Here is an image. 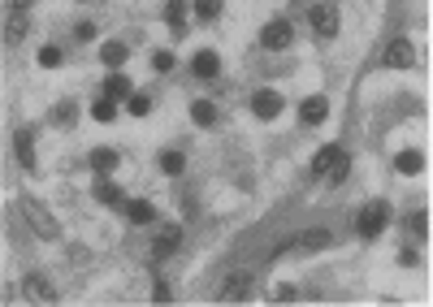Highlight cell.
Here are the masks:
<instances>
[{"mask_svg":"<svg viewBox=\"0 0 433 307\" xmlns=\"http://www.w3.org/2000/svg\"><path fill=\"white\" fill-rule=\"evenodd\" d=\"M152 66H156V70H173V52H156Z\"/></svg>","mask_w":433,"mask_h":307,"instance_id":"f1b7e54d","label":"cell"},{"mask_svg":"<svg viewBox=\"0 0 433 307\" xmlns=\"http://www.w3.org/2000/svg\"><path fill=\"white\" fill-rule=\"evenodd\" d=\"M91 117H95V121H113V117H117V104H113V95H104V100H95V104H91Z\"/></svg>","mask_w":433,"mask_h":307,"instance_id":"44dd1931","label":"cell"},{"mask_svg":"<svg viewBox=\"0 0 433 307\" xmlns=\"http://www.w3.org/2000/svg\"><path fill=\"white\" fill-rule=\"evenodd\" d=\"M104 95H113V100H131V78H126V74H108Z\"/></svg>","mask_w":433,"mask_h":307,"instance_id":"2e32d148","label":"cell"},{"mask_svg":"<svg viewBox=\"0 0 433 307\" xmlns=\"http://www.w3.org/2000/svg\"><path fill=\"white\" fill-rule=\"evenodd\" d=\"M412 61H416L412 39H390V48H386V66H390V70H407Z\"/></svg>","mask_w":433,"mask_h":307,"instance_id":"5b68a950","label":"cell"},{"mask_svg":"<svg viewBox=\"0 0 433 307\" xmlns=\"http://www.w3.org/2000/svg\"><path fill=\"white\" fill-rule=\"evenodd\" d=\"M251 295V273H234V277L221 286V303H238Z\"/></svg>","mask_w":433,"mask_h":307,"instance_id":"8992f818","label":"cell"},{"mask_svg":"<svg viewBox=\"0 0 433 307\" xmlns=\"http://www.w3.org/2000/svg\"><path fill=\"white\" fill-rule=\"evenodd\" d=\"M165 22H169L173 30H186V9H182V0H173V5L165 9Z\"/></svg>","mask_w":433,"mask_h":307,"instance_id":"cb8c5ba5","label":"cell"},{"mask_svg":"<svg viewBox=\"0 0 433 307\" xmlns=\"http://www.w3.org/2000/svg\"><path fill=\"white\" fill-rule=\"evenodd\" d=\"M191 117H195V126H217V104L213 100H195L191 104Z\"/></svg>","mask_w":433,"mask_h":307,"instance_id":"5bb4252c","label":"cell"},{"mask_svg":"<svg viewBox=\"0 0 433 307\" xmlns=\"http://www.w3.org/2000/svg\"><path fill=\"white\" fill-rule=\"evenodd\" d=\"M39 66H48V70H52V66H61V48H52V43H48V48H39Z\"/></svg>","mask_w":433,"mask_h":307,"instance_id":"484cf974","label":"cell"},{"mask_svg":"<svg viewBox=\"0 0 433 307\" xmlns=\"http://www.w3.org/2000/svg\"><path fill=\"white\" fill-rule=\"evenodd\" d=\"M131 112H135V117H148V112H152V100H148V95H131Z\"/></svg>","mask_w":433,"mask_h":307,"instance_id":"83f0119b","label":"cell"},{"mask_svg":"<svg viewBox=\"0 0 433 307\" xmlns=\"http://www.w3.org/2000/svg\"><path fill=\"white\" fill-rule=\"evenodd\" d=\"M160 169H165V173H173V177H178V173L186 169V156H182V152H165V156H160Z\"/></svg>","mask_w":433,"mask_h":307,"instance_id":"603a6c76","label":"cell"},{"mask_svg":"<svg viewBox=\"0 0 433 307\" xmlns=\"http://www.w3.org/2000/svg\"><path fill=\"white\" fill-rule=\"evenodd\" d=\"M95 199H100V204H126L122 186H117V182H108V177H100V182H95Z\"/></svg>","mask_w":433,"mask_h":307,"instance_id":"7c38bea8","label":"cell"},{"mask_svg":"<svg viewBox=\"0 0 433 307\" xmlns=\"http://www.w3.org/2000/svg\"><path fill=\"white\" fill-rule=\"evenodd\" d=\"M334 160H338V148H320V152L312 156V173L320 177V173H325V169L334 165Z\"/></svg>","mask_w":433,"mask_h":307,"instance_id":"7402d4cb","label":"cell"},{"mask_svg":"<svg viewBox=\"0 0 433 307\" xmlns=\"http://www.w3.org/2000/svg\"><path fill=\"white\" fill-rule=\"evenodd\" d=\"M251 112H256L260 121H273L278 112H282V95H278V91H256V95H251Z\"/></svg>","mask_w":433,"mask_h":307,"instance_id":"277c9868","label":"cell"},{"mask_svg":"<svg viewBox=\"0 0 433 307\" xmlns=\"http://www.w3.org/2000/svg\"><path fill=\"white\" fill-rule=\"evenodd\" d=\"M299 117L308 121V126L325 121V117H329V100H325V95H308V100H303V108H299Z\"/></svg>","mask_w":433,"mask_h":307,"instance_id":"52a82bcc","label":"cell"},{"mask_svg":"<svg viewBox=\"0 0 433 307\" xmlns=\"http://www.w3.org/2000/svg\"><path fill=\"white\" fill-rule=\"evenodd\" d=\"M100 61H104L108 70H117L122 61H126V43H104V48H100Z\"/></svg>","mask_w":433,"mask_h":307,"instance_id":"ffe728a7","label":"cell"},{"mask_svg":"<svg viewBox=\"0 0 433 307\" xmlns=\"http://www.w3.org/2000/svg\"><path fill=\"white\" fill-rule=\"evenodd\" d=\"M295 39V26L291 22H286V18H278V22H269L264 30H260V43L264 48H273V52H278V48H286V43H291Z\"/></svg>","mask_w":433,"mask_h":307,"instance_id":"3957f363","label":"cell"},{"mask_svg":"<svg viewBox=\"0 0 433 307\" xmlns=\"http://www.w3.org/2000/svg\"><path fill=\"white\" fill-rule=\"evenodd\" d=\"M412 230H416V234H429V217L416 212V217H412Z\"/></svg>","mask_w":433,"mask_h":307,"instance_id":"f546056e","label":"cell"},{"mask_svg":"<svg viewBox=\"0 0 433 307\" xmlns=\"http://www.w3.org/2000/svg\"><path fill=\"white\" fill-rule=\"evenodd\" d=\"M126 217H131L135 225H148V221H156V208L148 199H131V204H126Z\"/></svg>","mask_w":433,"mask_h":307,"instance_id":"8fae6325","label":"cell"},{"mask_svg":"<svg viewBox=\"0 0 433 307\" xmlns=\"http://www.w3.org/2000/svg\"><path fill=\"white\" fill-rule=\"evenodd\" d=\"M22 35H26V13L13 9V18L5 22V43H22Z\"/></svg>","mask_w":433,"mask_h":307,"instance_id":"4fadbf2b","label":"cell"},{"mask_svg":"<svg viewBox=\"0 0 433 307\" xmlns=\"http://www.w3.org/2000/svg\"><path fill=\"white\" fill-rule=\"evenodd\" d=\"M26 299H35V303H52V286H48L44 277H26Z\"/></svg>","mask_w":433,"mask_h":307,"instance_id":"9a60e30c","label":"cell"},{"mask_svg":"<svg viewBox=\"0 0 433 307\" xmlns=\"http://www.w3.org/2000/svg\"><path fill=\"white\" fill-rule=\"evenodd\" d=\"M195 13H200V18H217V13H221V0H195Z\"/></svg>","mask_w":433,"mask_h":307,"instance_id":"4316f807","label":"cell"},{"mask_svg":"<svg viewBox=\"0 0 433 307\" xmlns=\"http://www.w3.org/2000/svg\"><path fill=\"white\" fill-rule=\"evenodd\" d=\"M13 143H18V160H22L26 169H35V143H30V135L18 130V139H13Z\"/></svg>","mask_w":433,"mask_h":307,"instance_id":"ac0fdd59","label":"cell"},{"mask_svg":"<svg viewBox=\"0 0 433 307\" xmlns=\"http://www.w3.org/2000/svg\"><path fill=\"white\" fill-rule=\"evenodd\" d=\"M191 70H195V78H217L221 74V57L217 52H195V61H191Z\"/></svg>","mask_w":433,"mask_h":307,"instance_id":"ba28073f","label":"cell"},{"mask_svg":"<svg viewBox=\"0 0 433 307\" xmlns=\"http://www.w3.org/2000/svg\"><path fill=\"white\" fill-rule=\"evenodd\" d=\"M117 165H122V156H117L113 148H95V152H91V169L100 173V177H104V173H117Z\"/></svg>","mask_w":433,"mask_h":307,"instance_id":"9c48e42d","label":"cell"},{"mask_svg":"<svg viewBox=\"0 0 433 307\" xmlns=\"http://www.w3.org/2000/svg\"><path fill=\"white\" fill-rule=\"evenodd\" d=\"M394 165H398V173H421L425 169V156L421 152H398Z\"/></svg>","mask_w":433,"mask_h":307,"instance_id":"d6986e66","label":"cell"},{"mask_svg":"<svg viewBox=\"0 0 433 307\" xmlns=\"http://www.w3.org/2000/svg\"><path fill=\"white\" fill-rule=\"evenodd\" d=\"M347 173H351V160L338 152V160H334V165L325 169V173H320V177H325V182H334V186H338V182H347Z\"/></svg>","mask_w":433,"mask_h":307,"instance_id":"e0dca14e","label":"cell"},{"mask_svg":"<svg viewBox=\"0 0 433 307\" xmlns=\"http://www.w3.org/2000/svg\"><path fill=\"white\" fill-rule=\"evenodd\" d=\"M299 247H308V251H316V247H329V230H312V234H303V238H295Z\"/></svg>","mask_w":433,"mask_h":307,"instance_id":"d4e9b609","label":"cell"},{"mask_svg":"<svg viewBox=\"0 0 433 307\" xmlns=\"http://www.w3.org/2000/svg\"><path fill=\"white\" fill-rule=\"evenodd\" d=\"M178 242H182V230H165V234L152 242V260H165V255L178 247Z\"/></svg>","mask_w":433,"mask_h":307,"instance_id":"30bf717a","label":"cell"},{"mask_svg":"<svg viewBox=\"0 0 433 307\" xmlns=\"http://www.w3.org/2000/svg\"><path fill=\"white\" fill-rule=\"evenodd\" d=\"M308 22H312V30H316L320 39H334V35H338V9L325 5V0L308 9Z\"/></svg>","mask_w":433,"mask_h":307,"instance_id":"7a4b0ae2","label":"cell"},{"mask_svg":"<svg viewBox=\"0 0 433 307\" xmlns=\"http://www.w3.org/2000/svg\"><path fill=\"white\" fill-rule=\"evenodd\" d=\"M386 225H390V208H386V204H368L364 212H356V230H360L364 238H377Z\"/></svg>","mask_w":433,"mask_h":307,"instance_id":"6da1fadb","label":"cell"}]
</instances>
